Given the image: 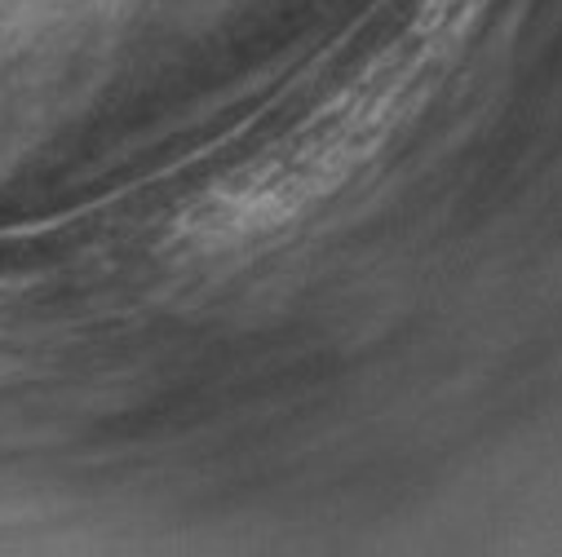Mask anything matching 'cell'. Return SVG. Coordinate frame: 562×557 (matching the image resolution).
<instances>
[{"label":"cell","mask_w":562,"mask_h":557,"mask_svg":"<svg viewBox=\"0 0 562 557\" xmlns=\"http://www.w3.org/2000/svg\"><path fill=\"white\" fill-rule=\"evenodd\" d=\"M492 0H426L416 19L390 41L341 93H333L306 124L204 191L182 217L187 248H231L261 239L324 204L355 169H363L385 137L426 102Z\"/></svg>","instance_id":"obj_1"}]
</instances>
